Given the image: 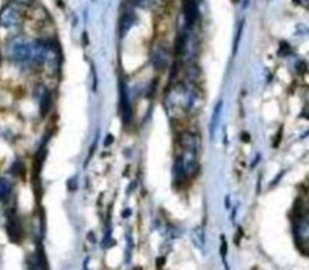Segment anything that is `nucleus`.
Returning <instances> with one entry per match:
<instances>
[{
    "mask_svg": "<svg viewBox=\"0 0 309 270\" xmlns=\"http://www.w3.org/2000/svg\"><path fill=\"white\" fill-rule=\"evenodd\" d=\"M184 14H186V18H187V21L190 24L196 21V18H198V3H196V0H186Z\"/></svg>",
    "mask_w": 309,
    "mask_h": 270,
    "instance_id": "obj_1",
    "label": "nucleus"
}]
</instances>
